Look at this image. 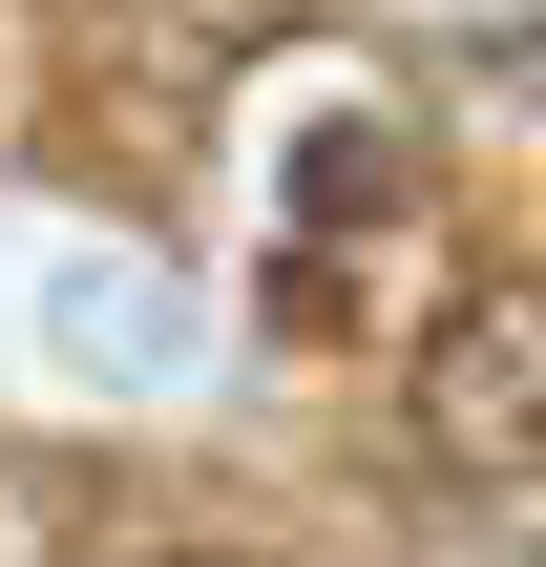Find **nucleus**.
<instances>
[{"label": "nucleus", "mask_w": 546, "mask_h": 567, "mask_svg": "<svg viewBox=\"0 0 546 567\" xmlns=\"http://www.w3.org/2000/svg\"><path fill=\"white\" fill-rule=\"evenodd\" d=\"M526 400H546V295L484 274L442 316V358H421V421H442V463H526Z\"/></svg>", "instance_id": "nucleus-1"}]
</instances>
